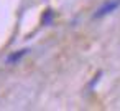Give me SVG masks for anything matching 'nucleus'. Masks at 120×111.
I'll return each instance as SVG.
<instances>
[{"instance_id":"obj_1","label":"nucleus","mask_w":120,"mask_h":111,"mask_svg":"<svg viewBox=\"0 0 120 111\" xmlns=\"http://www.w3.org/2000/svg\"><path fill=\"white\" fill-rule=\"evenodd\" d=\"M120 7V0H109V2H105L97 12H95V18H100V17H105L107 13H112L113 10H117Z\"/></svg>"},{"instance_id":"obj_2","label":"nucleus","mask_w":120,"mask_h":111,"mask_svg":"<svg viewBox=\"0 0 120 111\" xmlns=\"http://www.w3.org/2000/svg\"><path fill=\"white\" fill-rule=\"evenodd\" d=\"M26 51H28V50H22V51H18V53H15V55H10V56H8V63H13V61L20 60V58H22Z\"/></svg>"},{"instance_id":"obj_3","label":"nucleus","mask_w":120,"mask_h":111,"mask_svg":"<svg viewBox=\"0 0 120 111\" xmlns=\"http://www.w3.org/2000/svg\"><path fill=\"white\" fill-rule=\"evenodd\" d=\"M51 20H53V13H51V10H48V12L43 15V22H45V23H51Z\"/></svg>"}]
</instances>
